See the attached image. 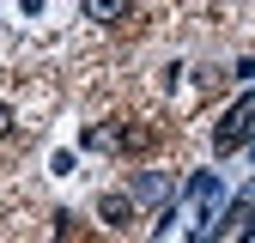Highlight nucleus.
I'll use <instances>...</instances> for the list:
<instances>
[{"mask_svg": "<svg viewBox=\"0 0 255 243\" xmlns=\"http://www.w3.org/2000/svg\"><path fill=\"white\" fill-rule=\"evenodd\" d=\"M85 18H98V24H116V18H128V0H85Z\"/></svg>", "mask_w": 255, "mask_h": 243, "instance_id": "nucleus-3", "label": "nucleus"}, {"mask_svg": "<svg viewBox=\"0 0 255 243\" xmlns=\"http://www.w3.org/2000/svg\"><path fill=\"white\" fill-rule=\"evenodd\" d=\"M12 134V104H0V140Z\"/></svg>", "mask_w": 255, "mask_h": 243, "instance_id": "nucleus-4", "label": "nucleus"}, {"mask_svg": "<svg viewBox=\"0 0 255 243\" xmlns=\"http://www.w3.org/2000/svg\"><path fill=\"white\" fill-rule=\"evenodd\" d=\"M98 219L104 225H128V219H134V195H104L98 201Z\"/></svg>", "mask_w": 255, "mask_h": 243, "instance_id": "nucleus-2", "label": "nucleus"}, {"mask_svg": "<svg viewBox=\"0 0 255 243\" xmlns=\"http://www.w3.org/2000/svg\"><path fill=\"white\" fill-rule=\"evenodd\" d=\"M195 243H213V231H195Z\"/></svg>", "mask_w": 255, "mask_h": 243, "instance_id": "nucleus-5", "label": "nucleus"}, {"mask_svg": "<svg viewBox=\"0 0 255 243\" xmlns=\"http://www.w3.org/2000/svg\"><path fill=\"white\" fill-rule=\"evenodd\" d=\"M249 134H255V91H249L243 104H231V110H225V122L213 128V146H219V152H237Z\"/></svg>", "mask_w": 255, "mask_h": 243, "instance_id": "nucleus-1", "label": "nucleus"}]
</instances>
